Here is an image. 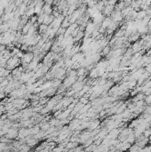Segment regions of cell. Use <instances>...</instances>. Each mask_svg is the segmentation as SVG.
Listing matches in <instances>:
<instances>
[{
	"label": "cell",
	"mask_w": 151,
	"mask_h": 152,
	"mask_svg": "<svg viewBox=\"0 0 151 152\" xmlns=\"http://www.w3.org/2000/svg\"><path fill=\"white\" fill-rule=\"evenodd\" d=\"M81 123H82L81 120L77 119V118H74V119L70 120V122H69V130L70 131V132H72V131L74 130H77L79 125H81Z\"/></svg>",
	"instance_id": "cell-1"
},
{
	"label": "cell",
	"mask_w": 151,
	"mask_h": 152,
	"mask_svg": "<svg viewBox=\"0 0 151 152\" xmlns=\"http://www.w3.org/2000/svg\"><path fill=\"white\" fill-rule=\"evenodd\" d=\"M100 128V121L98 119H92L89 123V126H88V130L93 131L95 129Z\"/></svg>",
	"instance_id": "cell-2"
},
{
	"label": "cell",
	"mask_w": 151,
	"mask_h": 152,
	"mask_svg": "<svg viewBox=\"0 0 151 152\" xmlns=\"http://www.w3.org/2000/svg\"><path fill=\"white\" fill-rule=\"evenodd\" d=\"M77 78H69V77H68V78H66L65 80H64L63 86L65 87V88L70 87L71 85H73L75 83H76V82H77Z\"/></svg>",
	"instance_id": "cell-3"
},
{
	"label": "cell",
	"mask_w": 151,
	"mask_h": 152,
	"mask_svg": "<svg viewBox=\"0 0 151 152\" xmlns=\"http://www.w3.org/2000/svg\"><path fill=\"white\" fill-rule=\"evenodd\" d=\"M112 22L113 21L111 20L110 17H105V19H104L103 22H102L101 26H100V27L103 28V29H109V27L110 26V24L112 23Z\"/></svg>",
	"instance_id": "cell-4"
},
{
	"label": "cell",
	"mask_w": 151,
	"mask_h": 152,
	"mask_svg": "<svg viewBox=\"0 0 151 152\" xmlns=\"http://www.w3.org/2000/svg\"><path fill=\"white\" fill-rule=\"evenodd\" d=\"M84 32L80 29V30L78 31V33L73 38H74V42L76 43V42H80L82 39H84Z\"/></svg>",
	"instance_id": "cell-5"
},
{
	"label": "cell",
	"mask_w": 151,
	"mask_h": 152,
	"mask_svg": "<svg viewBox=\"0 0 151 152\" xmlns=\"http://www.w3.org/2000/svg\"><path fill=\"white\" fill-rule=\"evenodd\" d=\"M89 77L91 78V79H95V78H98V69L96 68H93V69H91L89 72Z\"/></svg>",
	"instance_id": "cell-6"
},
{
	"label": "cell",
	"mask_w": 151,
	"mask_h": 152,
	"mask_svg": "<svg viewBox=\"0 0 151 152\" xmlns=\"http://www.w3.org/2000/svg\"><path fill=\"white\" fill-rule=\"evenodd\" d=\"M135 141H136V137H135L134 134L133 132H132V134H130L129 135L127 136V138H126V141L127 142H129L130 144H133V143L135 142Z\"/></svg>",
	"instance_id": "cell-7"
},
{
	"label": "cell",
	"mask_w": 151,
	"mask_h": 152,
	"mask_svg": "<svg viewBox=\"0 0 151 152\" xmlns=\"http://www.w3.org/2000/svg\"><path fill=\"white\" fill-rule=\"evenodd\" d=\"M86 72H87V69L81 67L77 70V77H83V76H85Z\"/></svg>",
	"instance_id": "cell-8"
},
{
	"label": "cell",
	"mask_w": 151,
	"mask_h": 152,
	"mask_svg": "<svg viewBox=\"0 0 151 152\" xmlns=\"http://www.w3.org/2000/svg\"><path fill=\"white\" fill-rule=\"evenodd\" d=\"M110 51H111L110 45H107V46H106L105 48H104L103 50L101 51L100 55H101V56H107V55L109 54V53H110Z\"/></svg>",
	"instance_id": "cell-9"
},
{
	"label": "cell",
	"mask_w": 151,
	"mask_h": 152,
	"mask_svg": "<svg viewBox=\"0 0 151 152\" xmlns=\"http://www.w3.org/2000/svg\"><path fill=\"white\" fill-rule=\"evenodd\" d=\"M136 86H138V85H137V81H135V80L128 82V90H131V91L133 90Z\"/></svg>",
	"instance_id": "cell-10"
},
{
	"label": "cell",
	"mask_w": 151,
	"mask_h": 152,
	"mask_svg": "<svg viewBox=\"0 0 151 152\" xmlns=\"http://www.w3.org/2000/svg\"><path fill=\"white\" fill-rule=\"evenodd\" d=\"M140 147H139L136 143H134V144L131 146V148H129V151L128 152H140Z\"/></svg>",
	"instance_id": "cell-11"
},
{
	"label": "cell",
	"mask_w": 151,
	"mask_h": 152,
	"mask_svg": "<svg viewBox=\"0 0 151 152\" xmlns=\"http://www.w3.org/2000/svg\"><path fill=\"white\" fill-rule=\"evenodd\" d=\"M146 15H147L146 11H142V10H140V11H139L138 13H137V20H142Z\"/></svg>",
	"instance_id": "cell-12"
},
{
	"label": "cell",
	"mask_w": 151,
	"mask_h": 152,
	"mask_svg": "<svg viewBox=\"0 0 151 152\" xmlns=\"http://www.w3.org/2000/svg\"><path fill=\"white\" fill-rule=\"evenodd\" d=\"M139 125V120L138 119H133V121L130 123V125H129V128H136L137 126Z\"/></svg>",
	"instance_id": "cell-13"
},
{
	"label": "cell",
	"mask_w": 151,
	"mask_h": 152,
	"mask_svg": "<svg viewBox=\"0 0 151 152\" xmlns=\"http://www.w3.org/2000/svg\"><path fill=\"white\" fill-rule=\"evenodd\" d=\"M89 101L90 100L88 99L87 97H85V96H83V97H81L80 99H79V102L82 103L83 105H86V104H88L89 103Z\"/></svg>",
	"instance_id": "cell-14"
},
{
	"label": "cell",
	"mask_w": 151,
	"mask_h": 152,
	"mask_svg": "<svg viewBox=\"0 0 151 152\" xmlns=\"http://www.w3.org/2000/svg\"><path fill=\"white\" fill-rule=\"evenodd\" d=\"M16 135H17V132H16V131L10 130L9 131V134H8V135H7V137L8 138H14V137H16Z\"/></svg>",
	"instance_id": "cell-15"
},
{
	"label": "cell",
	"mask_w": 151,
	"mask_h": 152,
	"mask_svg": "<svg viewBox=\"0 0 151 152\" xmlns=\"http://www.w3.org/2000/svg\"><path fill=\"white\" fill-rule=\"evenodd\" d=\"M143 135H144V137L148 138L149 136L151 135V128H149V129H146V130L144 131V132H143Z\"/></svg>",
	"instance_id": "cell-16"
},
{
	"label": "cell",
	"mask_w": 151,
	"mask_h": 152,
	"mask_svg": "<svg viewBox=\"0 0 151 152\" xmlns=\"http://www.w3.org/2000/svg\"><path fill=\"white\" fill-rule=\"evenodd\" d=\"M63 148H64V147H61V146L54 147L53 149V152H62L63 151Z\"/></svg>",
	"instance_id": "cell-17"
},
{
	"label": "cell",
	"mask_w": 151,
	"mask_h": 152,
	"mask_svg": "<svg viewBox=\"0 0 151 152\" xmlns=\"http://www.w3.org/2000/svg\"><path fill=\"white\" fill-rule=\"evenodd\" d=\"M147 29H148V30H150V31H151V20L149 21V22H148V23H147Z\"/></svg>",
	"instance_id": "cell-18"
},
{
	"label": "cell",
	"mask_w": 151,
	"mask_h": 152,
	"mask_svg": "<svg viewBox=\"0 0 151 152\" xmlns=\"http://www.w3.org/2000/svg\"><path fill=\"white\" fill-rule=\"evenodd\" d=\"M148 142H150V143H151V135L148 137Z\"/></svg>",
	"instance_id": "cell-19"
}]
</instances>
